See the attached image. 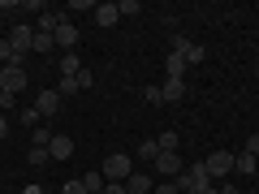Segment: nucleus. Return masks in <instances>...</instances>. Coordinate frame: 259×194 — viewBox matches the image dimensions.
Wrapping results in <instances>:
<instances>
[{
  "label": "nucleus",
  "mask_w": 259,
  "mask_h": 194,
  "mask_svg": "<svg viewBox=\"0 0 259 194\" xmlns=\"http://www.w3.org/2000/svg\"><path fill=\"white\" fill-rule=\"evenodd\" d=\"M177 190L182 194H203L212 190V173H207V164H194V168H182V177H177Z\"/></svg>",
  "instance_id": "obj_1"
},
{
  "label": "nucleus",
  "mask_w": 259,
  "mask_h": 194,
  "mask_svg": "<svg viewBox=\"0 0 259 194\" xmlns=\"http://www.w3.org/2000/svg\"><path fill=\"white\" fill-rule=\"evenodd\" d=\"M104 181H130V173H134V168H130V156L125 151H112L108 160H104Z\"/></svg>",
  "instance_id": "obj_2"
},
{
  "label": "nucleus",
  "mask_w": 259,
  "mask_h": 194,
  "mask_svg": "<svg viewBox=\"0 0 259 194\" xmlns=\"http://www.w3.org/2000/svg\"><path fill=\"white\" fill-rule=\"evenodd\" d=\"M164 52H177V56H186V65H199V61H203V47H199V43H190V39H186V35H173V39H168V47H164Z\"/></svg>",
  "instance_id": "obj_3"
},
{
  "label": "nucleus",
  "mask_w": 259,
  "mask_h": 194,
  "mask_svg": "<svg viewBox=\"0 0 259 194\" xmlns=\"http://www.w3.org/2000/svg\"><path fill=\"white\" fill-rule=\"evenodd\" d=\"M151 164H156V173L164 177V181H177V177H182V156H177V151H160L156 160H151Z\"/></svg>",
  "instance_id": "obj_4"
},
{
  "label": "nucleus",
  "mask_w": 259,
  "mask_h": 194,
  "mask_svg": "<svg viewBox=\"0 0 259 194\" xmlns=\"http://www.w3.org/2000/svg\"><path fill=\"white\" fill-rule=\"evenodd\" d=\"M0 91H9V95L26 91V69H22V65H5V69H0Z\"/></svg>",
  "instance_id": "obj_5"
},
{
  "label": "nucleus",
  "mask_w": 259,
  "mask_h": 194,
  "mask_svg": "<svg viewBox=\"0 0 259 194\" xmlns=\"http://www.w3.org/2000/svg\"><path fill=\"white\" fill-rule=\"evenodd\" d=\"M9 43H13V52L18 56H26V52H35V26H13V35H9Z\"/></svg>",
  "instance_id": "obj_6"
},
{
  "label": "nucleus",
  "mask_w": 259,
  "mask_h": 194,
  "mask_svg": "<svg viewBox=\"0 0 259 194\" xmlns=\"http://www.w3.org/2000/svg\"><path fill=\"white\" fill-rule=\"evenodd\" d=\"M203 164H207V173H212V181L216 177H229L233 173V151H212Z\"/></svg>",
  "instance_id": "obj_7"
},
{
  "label": "nucleus",
  "mask_w": 259,
  "mask_h": 194,
  "mask_svg": "<svg viewBox=\"0 0 259 194\" xmlns=\"http://www.w3.org/2000/svg\"><path fill=\"white\" fill-rule=\"evenodd\" d=\"M52 39H56L61 52H74V47H78V26H74V22H61V26L52 30Z\"/></svg>",
  "instance_id": "obj_8"
},
{
  "label": "nucleus",
  "mask_w": 259,
  "mask_h": 194,
  "mask_svg": "<svg viewBox=\"0 0 259 194\" xmlns=\"http://www.w3.org/2000/svg\"><path fill=\"white\" fill-rule=\"evenodd\" d=\"M35 112L39 117H56V112H61V91H39L35 95Z\"/></svg>",
  "instance_id": "obj_9"
},
{
  "label": "nucleus",
  "mask_w": 259,
  "mask_h": 194,
  "mask_svg": "<svg viewBox=\"0 0 259 194\" xmlns=\"http://www.w3.org/2000/svg\"><path fill=\"white\" fill-rule=\"evenodd\" d=\"M186 56H177V52H164V74H168V82H186Z\"/></svg>",
  "instance_id": "obj_10"
},
{
  "label": "nucleus",
  "mask_w": 259,
  "mask_h": 194,
  "mask_svg": "<svg viewBox=\"0 0 259 194\" xmlns=\"http://www.w3.org/2000/svg\"><path fill=\"white\" fill-rule=\"evenodd\" d=\"M48 156H52V160H69V156H74V138H69V134H52Z\"/></svg>",
  "instance_id": "obj_11"
},
{
  "label": "nucleus",
  "mask_w": 259,
  "mask_h": 194,
  "mask_svg": "<svg viewBox=\"0 0 259 194\" xmlns=\"http://www.w3.org/2000/svg\"><path fill=\"white\" fill-rule=\"evenodd\" d=\"M117 22H121L117 5H95V26H117Z\"/></svg>",
  "instance_id": "obj_12"
},
{
  "label": "nucleus",
  "mask_w": 259,
  "mask_h": 194,
  "mask_svg": "<svg viewBox=\"0 0 259 194\" xmlns=\"http://www.w3.org/2000/svg\"><path fill=\"white\" fill-rule=\"evenodd\" d=\"M125 190H130V194H151V190H156V181H151L147 173H130Z\"/></svg>",
  "instance_id": "obj_13"
},
{
  "label": "nucleus",
  "mask_w": 259,
  "mask_h": 194,
  "mask_svg": "<svg viewBox=\"0 0 259 194\" xmlns=\"http://www.w3.org/2000/svg\"><path fill=\"white\" fill-rule=\"evenodd\" d=\"M82 74V61H78V52H61V78H78Z\"/></svg>",
  "instance_id": "obj_14"
},
{
  "label": "nucleus",
  "mask_w": 259,
  "mask_h": 194,
  "mask_svg": "<svg viewBox=\"0 0 259 194\" xmlns=\"http://www.w3.org/2000/svg\"><path fill=\"white\" fill-rule=\"evenodd\" d=\"M160 95H164V104H182L186 100V82H164Z\"/></svg>",
  "instance_id": "obj_15"
},
{
  "label": "nucleus",
  "mask_w": 259,
  "mask_h": 194,
  "mask_svg": "<svg viewBox=\"0 0 259 194\" xmlns=\"http://www.w3.org/2000/svg\"><path fill=\"white\" fill-rule=\"evenodd\" d=\"M233 168H238L242 177H250V173H255V168H259V156H250V151H242V156L233 160Z\"/></svg>",
  "instance_id": "obj_16"
},
{
  "label": "nucleus",
  "mask_w": 259,
  "mask_h": 194,
  "mask_svg": "<svg viewBox=\"0 0 259 194\" xmlns=\"http://www.w3.org/2000/svg\"><path fill=\"white\" fill-rule=\"evenodd\" d=\"M48 160H52V156H48V147H30V151H26V164H30V168H44Z\"/></svg>",
  "instance_id": "obj_17"
},
{
  "label": "nucleus",
  "mask_w": 259,
  "mask_h": 194,
  "mask_svg": "<svg viewBox=\"0 0 259 194\" xmlns=\"http://www.w3.org/2000/svg\"><path fill=\"white\" fill-rule=\"evenodd\" d=\"M0 65H22V56L13 52V43H9V39H0Z\"/></svg>",
  "instance_id": "obj_18"
},
{
  "label": "nucleus",
  "mask_w": 259,
  "mask_h": 194,
  "mask_svg": "<svg viewBox=\"0 0 259 194\" xmlns=\"http://www.w3.org/2000/svg\"><path fill=\"white\" fill-rule=\"evenodd\" d=\"M134 156H139V160H156V156H160V142H156V138L139 142V151H134Z\"/></svg>",
  "instance_id": "obj_19"
},
{
  "label": "nucleus",
  "mask_w": 259,
  "mask_h": 194,
  "mask_svg": "<svg viewBox=\"0 0 259 194\" xmlns=\"http://www.w3.org/2000/svg\"><path fill=\"white\" fill-rule=\"evenodd\" d=\"M82 185H87V190H91V194H100V190H104V185H108V181H104V173H95V168H91V173L82 177Z\"/></svg>",
  "instance_id": "obj_20"
},
{
  "label": "nucleus",
  "mask_w": 259,
  "mask_h": 194,
  "mask_svg": "<svg viewBox=\"0 0 259 194\" xmlns=\"http://www.w3.org/2000/svg\"><path fill=\"white\" fill-rule=\"evenodd\" d=\"M52 142V129L48 125H35V134H30V147H48Z\"/></svg>",
  "instance_id": "obj_21"
},
{
  "label": "nucleus",
  "mask_w": 259,
  "mask_h": 194,
  "mask_svg": "<svg viewBox=\"0 0 259 194\" xmlns=\"http://www.w3.org/2000/svg\"><path fill=\"white\" fill-rule=\"evenodd\" d=\"M156 142H160V151H177V142H182V138H177V129H164Z\"/></svg>",
  "instance_id": "obj_22"
},
{
  "label": "nucleus",
  "mask_w": 259,
  "mask_h": 194,
  "mask_svg": "<svg viewBox=\"0 0 259 194\" xmlns=\"http://www.w3.org/2000/svg\"><path fill=\"white\" fill-rule=\"evenodd\" d=\"M52 47H56V39L44 35V30H35V52H52Z\"/></svg>",
  "instance_id": "obj_23"
},
{
  "label": "nucleus",
  "mask_w": 259,
  "mask_h": 194,
  "mask_svg": "<svg viewBox=\"0 0 259 194\" xmlns=\"http://www.w3.org/2000/svg\"><path fill=\"white\" fill-rule=\"evenodd\" d=\"M143 100L147 104H164V95H160V86H143Z\"/></svg>",
  "instance_id": "obj_24"
},
{
  "label": "nucleus",
  "mask_w": 259,
  "mask_h": 194,
  "mask_svg": "<svg viewBox=\"0 0 259 194\" xmlns=\"http://www.w3.org/2000/svg\"><path fill=\"white\" fill-rule=\"evenodd\" d=\"M61 194H91V190H87L82 177H78V181H65V190H61Z\"/></svg>",
  "instance_id": "obj_25"
},
{
  "label": "nucleus",
  "mask_w": 259,
  "mask_h": 194,
  "mask_svg": "<svg viewBox=\"0 0 259 194\" xmlns=\"http://www.w3.org/2000/svg\"><path fill=\"white\" fill-rule=\"evenodd\" d=\"M117 9H121V18H125V13H130V18H134V13H139V9H143V5H139V0H121Z\"/></svg>",
  "instance_id": "obj_26"
},
{
  "label": "nucleus",
  "mask_w": 259,
  "mask_h": 194,
  "mask_svg": "<svg viewBox=\"0 0 259 194\" xmlns=\"http://www.w3.org/2000/svg\"><path fill=\"white\" fill-rule=\"evenodd\" d=\"M13 104H18V95H9V91H0V112H9Z\"/></svg>",
  "instance_id": "obj_27"
},
{
  "label": "nucleus",
  "mask_w": 259,
  "mask_h": 194,
  "mask_svg": "<svg viewBox=\"0 0 259 194\" xmlns=\"http://www.w3.org/2000/svg\"><path fill=\"white\" fill-rule=\"evenodd\" d=\"M104 194H130V190H125V181H108V185H104Z\"/></svg>",
  "instance_id": "obj_28"
},
{
  "label": "nucleus",
  "mask_w": 259,
  "mask_h": 194,
  "mask_svg": "<svg viewBox=\"0 0 259 194\" xmlns=\"http://www.w3.org/2000/svg\"><path fill=\"white\" fill-rule=\"evenodd\" d=\"M151 194H182V190H177L173 181H164V185H156V190H151Z\"/></svg>",
  "instance_id": "obj_29"
},
{
  "label": "nucleus",
  "mask_w": 259,
  "mask_h": 194,
  "mask_svg": "<svg viewBox=\"0 0 259 194\" xmlns=\"http://www.w3.org/2000/svg\"><path fill=\"white\" fill-rule=\"evenodd\" d=\"M246 151H250V156H259V134H250V138H246Z\"/></svg>",
  "instance_id": "obj_30"
},
{
  "label": "nucleus",
  "mask_w": 259,
  "mask_h": 194,
  "mask_svg": "<svg viewBox=\"0 0 259 194\" xmlns=\"http://www.w3.org/2000/svg\"><path fill=\"white\" fill-rule=\"evenodd\" d=\"M5 134H9V121H5V117H0V138H5Z\"/></svg>",
  "instance_id": "obj_31"
},
{
  "label": "nucleus",
  "mask_w": 259,
  "mask_h": 194,
  "mask_svg": "<svg viewBox=\"0 0 259 194\" xmlns=\"http://www.w3.org/2000/svg\"><path fill=\"white\" fill-rule=\"evenodd\" d=\"M203 194H221V190H216V185H212V190H203Z\"/></svg>",
  "instance_id": "obj_32"
},
{
  "label": "nucleus",
  "mask_w": 259,
  "mask_h": 194,
  "mask_svg": "<svg viewBox=\"0 0 259 194\" xmlns=\"http://www.w3.org/2000/svg\"><path fill=\"white\" fill-rule=\"evenodd\" d=\"M0 69H5V65H0Z\"/></svg>",
  "instance_id": "obj_33"
},
{
  "label": "nucleus",
  "mask_w": 259,
  "mask_h": 194,
  "mask_svg": "<svg viewBox=\"0 0 259 194\" xmlns=\"http://www.w3.org/2000/svg\"><path fill=\"white\" fill-rule=\"evenodd\" d=\"M100 194H104V190H100Z\"/></svg>",
  "instance_id": "obj_34"
}]
</instances>
